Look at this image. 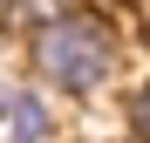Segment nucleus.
<instances>
[{"label":"nucleus","mask_w":150,"mask_h":143,"mask_svg":"<svg viewBox=\"0 0 150 143\" xmlns=\"http://www.w3.org/2000/svg\"><path fill=\"white\" fill-rule=\"evenodd\" d=\"M28 68L55 95H96L123 68V34L96 7H62L55 20H41L28 34Z\"/></svg>","instance_id":"nucleus-1"},{"label":"nucleus","mask_w":150,"mask_h":143,"mask_svg":"<svg viewBox=\"0 0 150 143\" xmlns=\"http://www.w3.org/2000/svg\"><path fill=\"white\" fill-rule=\"evenodd\" d=\"M0 136L7 143H48L55 136V109L41 89H0Z\"/></svg>","instance_id":"nucleus-2"},{"label":"nucleus","mask_w":150,"mask_h":143,"mask_svg":"<svg viewBox=\"0 0 150 143\" xmlns=\"http://www.w3.org/2000/svg\"><path fill=\"white\" fill-rule=\"evenodd\" d=\"M62 7H75V0H7V20H14V27H41V20H55Z\"/></svg>","instance_id":"nucleus-3"},{"label":"nucleus","mask_w":150,"mask_h":143,"mask_svg":"<svg viewBox=\"0 0 150 143\" xmlns=\"http://www.w3.org/2000/svg\"><path fill=\"white\" fill-rule=\"evenodd\" d=\"M123 123H130V143H150V75L130 89V102H123Z\"/></svg>","instance_id":"nucleus-4"}]
</instances>
